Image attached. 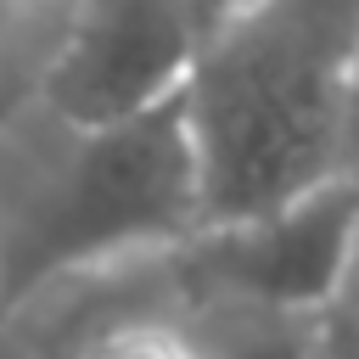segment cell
Returning a JSON list of instances; mask_svg holds the SVG:
<instances>
[{
  "label": "cell",
  "mask_w": 359,
  "mask_h": 359,
  "mask_svg": "<svg viewBox=\"0 0 359 359\" xmlns=\"http://www.w3.org/2000/svg\"><path fill=\"white\" fill-rule=\"evenodd\" d=\"M359 62V0H236L185 79L208 224L252 219L337 174V107Z\"/></svg>",
  "instance_id": "obj_1"
},
{
  "label": "cell",
  "mask_w": 359,
  "mask_h": 359,
  "mask_svg": "<svg viewBox=\"0 0 359 359\" xmlns=\"http://www.w3.org/2000/svg\"><path fill=\"white\" fill-rule=\"evenodd\" d=\"M202 230L208 185L185 90L135 118L67 129L62 157L28 185L0 230V309L73 275L180 252Z\"/></svg>",
  "instance_id": "obj_2"
},
{
  "label": "cell",
  "mask_w": 359,
  "mask_h": 359,
  "mask_svg": "<svg viewBox=\"0 0 359 359\" xmlns=\"http://www.w3.org/2000/svg\"><path fill=\"white\" fill-rule=\"evenodd\" d=\"M180 275L241 314L320 320L348 297L359 258V180H325L252 219L208 224L180 252Z\"/></svg>",
  "instance_id": "obj_3"
},
{
  "label": "cell",
  "mask_w": 359,
  "mask_h": 359,
  "mask_svg": "<svg viewBox=\"0 0 359 359\" xmlns=\"http://www.w3.org/2000/svg\"><path fill=\"white\" fill-rule=\"evenodd\" d=\"M213 11L202 0H73L39 101L67 129L163 107L185 90Z\"/></svg>",
  "instance_id": "obj_4"
},
{
  "label": "cell",
  "mask_w": 359,
  "mask_h": 359,
  "mask_svg": "<svg viewBox=\"0 0 359 359\" xmlns=\"http://www.w3.org/2000/svg\"><path fill=\"white\" fill-rule=\"evenodd\" d=\"M208 359H314V320L286 314H241V331L224 353Z\"/></svg>",
  "instance_id": "obj_5"
},
{
  "label": "cell",
  "mask_w": 359,
  "mask_h": 359,
  "mask_svg": "<svg viewBox=\"0 0 359 359\" xmlns=\"http://www.w3.org/2000/svg\"><path fill=\"white\" fill-rule=\"evenodd\" d=\"M79 359H208L202 348H191L180 331L168 325H118L107 337H95Z\"/></svg>",
  "instance_id": "obj_6"
},
{
  "label": "cell",
  "mask_w": 359,
  "mask_h": 359,
  "mask_svg": "<svg viewBox=\"0 0 359 359\" xmlns=\"http://www.w3.org/2000/svg\"><path fill=\"white\" fill-rule=\"evenodd\" d=\"M337 174L359 180V62L342 84V107H337Z\"/></svg>",
  "instance_id": "obj_7"
},
{
  "label": "cell",
  "mask_w": 359,
  "mask_h": 359,
  "mask_svg": "<svg viewBox=\"0 0 359 359\" xmlns=\"http://www.w3.org/2000/svg\"><path fill=\"white\" fill-rule=\"evenodd\" d=\"M314 359H359V320H348L342 303L314 320Z\"/></svg>",
  "instance_id": "obj_8"
},
{
  "label": "cell",
  "mask_w": 359,
  "mask_h": 359,
  "mask_svg": "<svg viewBox=\"0 0 359 359\" xmlns=\"http://www.w3.org/2000/svg\"><path fill=\"white\" fill-rule=\"evenodd\" d=\"M28 6H34V0H0V39H6V34L28 17Z\"/></svg>",
  "instance_id": "obj_9"
},
{
  "label": "cell",
  "mask_w": 359,
  "mask_h": 359,
  "mask_svg": "<svg viewBox=\"0 0 359 359\" xmlns=\"http://www.w3.org/2000/svg\"><path fill=\"white\" fill-rule=\"evenodd\" d=\"M202 6H208V11L219 17V11H224V6H236V0H202Z\"/></svg>",
  "instance_id": "obj_10"
},
{
  "label": "cell",
  "mask_w": 359,
  "mask_h": 359,
  "mask_svg": "<svg viewBox=\"0 0 359 359\" xmlns=\"http://www.w3.org/2000/svg\"><path fill=\"white\" fill-rule=\"evenodd\" d=\"M348 292H359V258H353V280H348Z\"/></svg>",
  "instance_id": "obj_11"
}]
</instances>
